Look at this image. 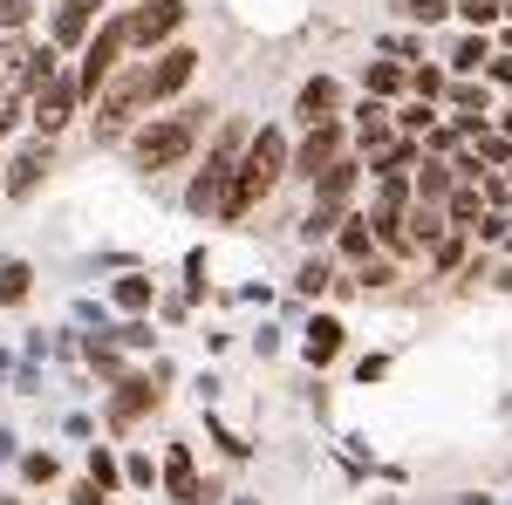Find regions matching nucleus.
Returning a JSON list of instances; mask_svg holds the SVG:
<instances>
[{
  "mask_svg": "<svg viewBox=\"0 0 512 505\" xmlns=\"http://www.w3.org/2000/svg\"><path fill=\"white\" fill-rule=\"evenodd\" d=\"M48 171H55V144H48V137H35V144H21V157L7 164V198H14V205H21V198H35Z\"/></svg>",
  "mask_w": 512,
  "mask_h": 505,
  "instance_id": "nucleus-12",
  "label": "nucleus"
},
{
  "mask_svg": "<svg viewBox=\"0 0 512 505\" xmlns=\"http://www.w3.org/2000/svg\"><path fill=\"white\" fill-rule=\"evenodd\" d=\"M103 499H110V492H103L96 478H82V485H76V505H103Z\"/></svg>",
  "mask_w": 512,
  "mask_h": 505,
  "instance_id": "nucleus-42",
  "label": "nucleus"
},
{
  "mask_svg": "<svg viewBox=\"0 0 512 505\" xmlns=\"http://www.w3.org/2000/svg\"><path fill=\"white\" fill-rule=\"evenodd\" d=\"M82 103H89V96H82V82H76V76H55V82H48V89L35 96V110H28L35 137H48V144H55V137H62L69 123H76Z\"/></svg>",
  "mask_w": 512,
  "mask_h": 505,
  "instance_id": "nucleus-8",
  "label": "nucleus"
},
{
  "mask_svg": "<svg viewBox=\"0 0 512 505\" xmlns=\"http://www.w3.org/2000/svg\"><path fill=\"white\" fill-rule=\"evenodd\" d=\"M458 21L485 35V28H506V0H458Z\"/></svg>",
  "mask_w": 512,
  "mask_h": 505,
  "instance_id": "nucleus-26",
  "label": "nucleus"
},
{
  "mask_svg": "<svg viewBox=\"0 0 512 505\" xmlns=\"http://www.w3.org/2000/svg\"><path fill=\"white\" fill-rule=\"evenodd\" d=\"M89 478H96V485L110 492V485H117V478H123V465H117V458H110V451H89Z\"/></svg>",
  "mask_w": 512,
  "mask_h": 505,
  "instance_id": "nucleus-36",
  "label": "nucleus"
},
{
  "mask_svg": "<svg viewBox=\"0 0 512 505\" xmlns=\"http://www.w3.org/2000/svg\"><path fill=\"white\" fill-rule=\"evenodd\" d=\"M103 14H110V0H62L55 7V21H48V48H89V35L103 28Z\"/></svg>",
  "mask_w": 512,
  "mask_h": 505,
  "instance_id": "nucleus-9",
  "label": "nucleus"
},
{
  "mask_svg": "<svg viewBox=\"0 0 512 505\" xmlns=\"http://www.w3.org/2000/svg\"><path fill=\"white\" fill-rule=\"evenodd\" d=\"M451 103H458V117H485V89L472 76H451Z\"/></svg>",
  "mask_w": 512,
  "mask_h": 505,
  "instance_id": "nucleus-30",
  "label": "nucleus"
},
{
  "mask_svg": "<svg viewBox=\"0 0 512 505\" xmlns=\"http://www.w3.org/2000/svg\"><path fill=\"white\" fill-rule=\"evenodd\" d=\"M410 239H417L424 253H431V246H444V239H451V219H444V205H424V198H417V205H410Z\"/></svg>",
  "mask_w": 512,
  "mask_h": 505,
  "instance_id": "nucleus-21",
  "label": "nucleus"
},
{
  "mask_svg": "<svg viewBox=\"0 0 512 505\" xmlns=\"http://www.w3.org/2000/svg\"><path fill=\"white\" fill-rule=\"evenodd\" d=\"M362 89H369L376 103H396V96H410V69H403L396 55H376V62L362 69Z\"/></svg>",
  "mask_w": 512,
  "mask_h": 505,
  "instance_id": "nucleus-15",
  "label": "nucleus"
},
{
  "mask_svg": "<svg viewBox=\"0 0 512 505\" xmlns=\"http://www.w3.org/2000/svg\"><path fill=\"white\" fill-rule=\"evenodd\" d=\"M485 62H492V35H465L451 48V76H485Z\"/></svg>",
  "mask_w": 512,
  "mask_h": 505,
  "instance_id": "nucleus-23",
  "label": "nucleus"
},
{
  "mask_svg": "<svg viewBox=\"0 0 512 505\" xmlns=\"http://www.w3.org/2000/svg\"><path fill=\"white\" fill-rule=\"evenodd\" d=\"M396 130H403V137H431V130H437L431 103H424V96H410V103H396Z\"/></svg>",
  "mask_w": 512,
  "mask_h": 505,
  "instance_id": "nucleus-27",
  "label": "nucleus"
},
{
  "mask_svg": "<svg viewBox=\"0 0 512 505\" xmlns=\"http://www.w3.org/2000/svg\"><path fill=\"white\" fill-rule=\"evenodd\" d=\"M403 7H410V21H417V28H437V21H451V14H458V0H403Z\"/></svg>",
  "mask_w": 512,
  "mask_h": 505,
  "instance_id": "nucleus-32",
  "label": "nucleus"
},
{
  "mask_svg": "<svg viewBox=\"0 0 512 505\" xmlns=\"http://www.w3.org/2000/svg\"><path fill=\"white\" fill-rule=\"evenodd\" d=\"M35 21V0H0V35H21Z\"/></svg>",
  "mask_w": 512,
  "mask_h": 505,
  "instance_id": "nucleus-33",
  "label": "nucleus"
},
{
  "mask_svg": "<svg viewBox=\"0 0 512 505\" xmlns=\"http://www.w3.org/2000/svg\"><path fill=\"white\" fill-rule=\"evenodd\" d=\"M151 110H158V96H151V62H144V69H117L110 89L96 96V137L117 144V137H130L137 117H151Z\"/></svg>",
  "mask_w": 512,
  "mask_h": 505,
  "instance_id": "nucleus-4",
  "label": "nucleus"
},
{
  "mask_svg": "<svg viewBox=\"0 0 512 505\" xmlns=\"http://www.w3.org/2000/svg\"><path fill=\"white\" fill-rule=\"evenodd\" d=\"M472 144H478V164H485V171H492V164H512V137L506 130H478Z\"/></svg>",
  "mask_w": 512,
  "mask_h": 505,
  "instance_id": "nucleus-29",
  "label": "nucleus"
},
{
  "mask_svg": "<svg viewBox=\"0 0 512 505\" xmlns=\"http://www.w3.org/2000/svg\"><path fill=\"white\" fill-rule=\"evenodd\" d=\"M246 144H253L246 117H226V123H219V137L205 144V164H198L192 192H185V205H192L198 219H219V212H226V198H233V178H239V164H246Z\"/></svg>",
  "mask_w": 512,
  "mask_h": 505,
  "instance_id": "nucleus-1",
  "label": "nucleus"
},
{
  "mask_svg": "<svg viewBox=\"0 0 512 505\" xmlns=\"http://www.w3.org/2000/svg\"><path fill=\"white\" fill-rule=\"evenodd\" d=\"M355 376H362V383H383V376H390V355H369V362H355Z\"/></svg>",
  "mask_w": 512,
  "mask_h": 505,
  "instance_id": "nucleus-40",
  "label": "nucleus"
},
{
  "mask_svg": "<svg viewBox=\"0 0 512 505\" xmlns=\"http://www.w3.org/2000/svg\"><path fill=\"white\" fill-rule=\"evenodd\" d=\"M396 267H403V260H390V253H383V260H362V287H390Z\"/></svg>",
  "mask_w": 512,
  "mask_h": 505,
  "instance_id": "nucleus-37",
  "label": "nucleus"
},
{
  "mask_svg": "<svg viewBox=\"0 0 512 505\" xmlns=\"http://www.w3.org/2000/svg\"><path fill=\"white\" fill-rule=\"evenodd\" d=\"M48 7H62V0H48Z\"/></svg>",
  "mask_w": 512,
  "mask_h": 505,
  "instance_id": "nucleus-44",
  "label": "nucleus"
},
{
  "mask_svg": "<svg viewBox=\"0 0 512 505\" xmlns=\"http://www.w3.org/2000/svg\"><path fill=\"white\" fill-rule=\"evenodd\" d=\"M55 478H62V465H55L48 451H28V458H21V485H55Z\"/></svg>",
  "mask_w": 512,
  "mask_h": 505,
  "instance_id": "nucleus-31",
  "label": "nucleus"
},
{
  "mask_svg": "<svg viewBox=\"0 0 512 505\" xmlns=\"http://www.w3.org/2000/svg\"><path fill=\"white\" fill-rule=\"evenodd\" d=\"M335 253H342V260H355V267H362L369 253H383V239H376V226H369V212H349V219H342Z\"/></svg>",
  "mask_w": 512,
  "mask_h": 505,
  "instance_id": "nucleus-17",
  "label": "nucleus"
},
{
  "mask_svg": "<svg viewBox=\"0 0 512 505\" xmlns=\"http://www.w3.org/2000/svg\"><path fill=\"white\" fill-rule=\"evenodd\" d=\"M342 219H349V205H335V198H315V205H308V219H301V239H308V246H321V239L342 233Z\"/></svg>",
  "mask_w": 512,
  "mask_h": 505,
  "instance_id": "nucleus-20",
  "label": "nucleus"
},
{
  "mask_svg": "<svg viewBox=\"0 0 512 505\" xmlns=\"http://www.w3.org/2000/svg\"><path fill=\"white\" fill-rule=\"evenodd\" d=\"M335 349H342V321H335V314H315V321H308V362H335Z\"/></svg>",
  "mask_w": 512,
  "mask_h": 505,
  "instance_id": "nucleus-22",
  "label": "nucleus"
},
{
  "mask_svg": "<svg viewBox=\"0 0 512 505\" xmlns=\"http://www.w3.org/2000/svg\"><path fill=\"white\" fill-rule=\"evenodd\" d=\"M185 28V0H137L130 7V48L137 55H151V48H171V35Z\"/></svg>",
  "mask_w": 512,
  "mask_h": 505,
  "instance_id": "nucleus-7",
  "label": "nucleus"
},
{
  "mask_svg": "<svg viewBox=\"0 0 512 505\" xmlns=\"http://www.w3.org/2000/svg\"><path fill=\"white\" fill-rule=\"evenodd\" d=\"M280 171H294V144H287L274 123H267V130L246 144V164H239L233 198H226V212H219V219H226V226H239V219H246V212H253V205L280 185Z\"/></svg>",
  "mask_w": 512,
  "mask_h": 505,
  "instance_id": "nucleus-3",
  "label": "nucleus"
},
{
  "mask_svg": "<svg viewBox=\"0 0 512 505\" xmlns=\"http://www.w3.org/2000/svg\"><path fill=\"white\" fill-rule=\"evenodd\" d=\"M192 76H198V48L171 41L158 62H151V96H158V103H171V96H185V89H192Z\"/></svg>",
  "mask_w": 512,
  "mask_h": 505,
  "instance_id": "nucleus-11",
  "label": "nucleus"
},
{
  "mask_svg": "<svg viewBox=\"0 0 512 505\" xmlns=\"http://www.w3.org/2000/svg\"><path fill=\"white\" fill-rule=\"evenodd\" d=\"M342 157H349V130H342L335 117H321V123H308V130H301V144H294V178H308V185H315L321 171H328V164H342Z\"/></svg>",
  "mask_w": 512,
  "mask_h": 505,
  "instance_id": "nucleus-6",
  "label": "nucleus"
},
{
  "mask_svg": "<svg viewBox=\"0 0 512 505\" xmlns=\"http://www.w3.org/2000/svg\"><path fill=\"white\" fill-rule=\"evenodd\" d=\"M294 287H301V294H321V287H328V260H308V267H301V280H294Z\"/></svg>",
  "mask_w": 512,
  "mask_h": 505,
  "instance_id": "nucleus-38",
  "label": "nucleus"
},
{
  "mask_svg": "<svg viewBox=\"0 0 512 505\" xmlns=\"http://www.w3.org/2000/svg\"><path fill=\"white\" fill-rule=\"evenodd\" d=\"M506 21H512V0H506Z\"/></svg>",
  "mask_w": 512,
  "mask_h": 505,
  "instance_id": "nucleus-43",
  "label": "nucleus"
},
{
  "mask_svg": "<svg viewBox=\"0 0 512 505\" xmlns=\"http://www.w3.org/2000/svg\"><path fill=\"white\" fill-rule=\"evenodd\" d=\"M410 96H424V103L451 96V69H444V62H417V69H410Z\"/></svg>",
  "mask_w": 512,
  "mask_h": 505,
  "instance_id": "nucleus-24",
  "label": "nucleus"
},
{
  "mask_svg": "<svg viewBox=\"0 0 512 505\" xmlns=\"http://www.w3.org/2000/svg\"><path fill=\"white\" fill-rule=\"evenodd\" d=\"M362 171H369V164H362V151H349L342 164H328V171L315 178V198H335V205H349L355 185H362Z\"/></svg>",
  "mask_w": 512,
  "mask_h": 505,
  "instance_id": "nucleus-16",
  "label": "nucleus"
},
{
  "mask_svg": "<svg viewBox=\"0 0 512 505\" xmlns=\"http://www.w3.org/2000/svg\"><path fill=\"white\" fill-rule=\"evenodd\" d=\"M410 192L424 198V205H444V198L458 192V171H451V157H431V151H424V164L410 171Z\"/></svg>",
  "mask_w": 512,
  "mask_h": 505,
  "instance_id": "nucleus-14",
  "label": "nucleus"
},
{
  "mask_svg": "<svg viewBox=\"0 0 512 505\" xmlns=\"http://www.w3.org/2000/svg\"><path fill=\"white\" fill-rule=\"evenodd\" d=\"M28 287H35V267H28V260H7V267H0V308H21Z\"/></svg>",
  "mask_w": 512,
  "mask_h": 505,
  "instance_id": "nucleus-25",
  "label": "nucleus"
},
{
  "mask_svg": "<svg viewBox=\"0 0 512 505\" xmlns=\"http://www.w3.org/2000/svg\"><path fill=\"white\" fill-rule=\"evenodd\" d=\"M485 76H492V82H506V89H512V55H506V48H499V55L485 62Z\"/></svg>",
  "mask_w": 512,
  "mask_h": 505,
  "instance_id": "nucleus-41",
  "label": "nucleus"
},
{
  "mask_svg": "<svg viewBox=\"0 0 512 505\" xmlns=\"http://www.w3.org/2000/svg\"><path fill=\"white\" fill-rule=\"evenodd\" d=\"M444 219H451V233H472V226H485V192H478V185H458V192L444 198Z\"/></svg>",
  "mask_w": 512,
  "mask_h": 505,
  "instance_id": "nucleus-19",
  "label": "nucleus"
},
{
  "mask_svg": "<svg viewBox=\"0 0 512 505\" xmlns=\"http://www.w3.org/2000/svg\"><path fill=\"white\" fill-rule=\"evenodd\" d=\"M362 164H369V178H410V171L424 164V144L396 130L390 144H383V151H369V157H362Z\"/></svg>",
  "mask_w": 512,
  "mask_h": 505,
  "instance_id": "nucleus-13",
  "label": "nucleus"
},
{
  "mask_svg": "<svg viewBox=\"0 0 512 505\" xmlns=\"http://www.w3.org/2000/svg\"><path fill=\"white\" fill-rule=\"evenodd\" d=\"M431 267L437 273H458V267H465V233H451L444 246H431Z\"/></svg>",
  "mask_w": 512,
  "mask_h": 505,
  "instance_id": "nucleus-34",
  "label": "nucleus"
},
{
  "mask_svg": "<svg viewBox=\"0 0 512 505\" xmlns=\"http://www.w3.org/2000/svg\"><path fill=\"white\" fill-rule=\"evenodd\" d=\"M506 178H512V164H506Z\"/></svg>",
  "mask_w": 512,
  "mask_h": 505,
  "instance_id": "nucleus-45",
  "label": "nucleus"
},
{
  "mask_svg": "<svg viewBox=\"0 0 512 505\" xmlns=\"http://www.w3.org/2000/svg\"><path fill=\"white\" fill-rule=\"evenodd\" d=\"M335 103H342V82H335V76H308V82H301V96H294V110H301V123L335 117Z\"/></svg>",
  "mask_w": 512,
  "mask_h": 505,
  "instance_id": "nucleus-18",
  "label": "nucleus"
},
{
  "mask_svg": "<svg viewBox=\"0 0 512 505\" xmlns=\"http://www.w3.org/2000/svg\"><path fill=\"white\" fill-rule=\"evenodd\" d=\"M89 362H96V376H103V383H110V389H117L123 376H130V369H123V355H117V349H89Z\"/></svg>",
  "mask_w": 512,
  "mask_h": 505,
  "instance_id": "nucleus-35",
  "label": "nucleus"
},
{
  "mask_svg": "<svg viewBox=\"0 0 512 505\" xmlns=\"http://www.w3.org/2000/svg\"><path fill=\"white\" fill-rule=\"evenodd\" d=\"M130 55V14H117V21H103L96 35H89V48H82V62H76V82H82V96L96 103L103 89H110V76H117V62Z\"/></svg>",
  "mask_w": 512,
  "mask_h": 505,
  "instance_id": "nucleus-5",
  "label": "nucleus"
},
{
  "mask_svg": "<svg viewBox=\"0 0 512 505\" xmlns=\"http://www.w3.org/2000/svg\"><path fill=\"white\" fill-rule=\"evenodd\" d=\"M158 410V383L144 376V369H130L117 389H110V430H130V424H144Z\"/></svg>",
  "mask_w": 512,
  "mask_h": 505,
  "instance_id": "nucleus-10",
  "label": "nucleus"
},
{
  "mask_svg": "<svg viewBox=\"0 0 512 505\" xmlns=\"http://www.w3.org/2000/svg\"><path fill=\"white\" fill-rule=\"evenodd\" d=\"M205 123H212L205 103H185L178 117H158V123H137V130H130V164H137L144 178H158V171H171V164H185L192 144L205 137Z\"/></svg>",
  "mask_w": 512,
  "mask_h": 505,
  "instance_id": "nucleus-2",
  "label": "nucleus"
},
{
  "mask_svg": "<svg viewBox=\"0 0 512 505\" xmlns=\"http://www.w3.org/2000/svg\"><path fill=\"white\" fill-rule=\"evenodd\" d=\"M123 478H130V485H158L164 471L151 465V458H130V465H123Z\"/></svg>",
  "mask_w": 512,
  "mask_h": 505,
  "instance_id": "nucleus-39",
  "label": "nucleus"
},
{
  "mask_svg": "<svg viewBox=\"0 0 512 505\" xmlns=\"http://www.w3.org/2000/svg\"><path fill=\"white\" fill-rule=\"evenodd\" d=\"M110 301H117L123 314H144V308H151V280H144V273H123V280H117V294H110Z\"/></svg>",
  "mask_w": 512,
  "mask_h": 505,
  "instance_id": "nucleus-28",
  "label": "nucleus"
}]
</instances>
